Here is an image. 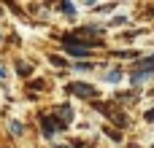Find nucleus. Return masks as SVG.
I'll use <instances>...</instances> for the list:
<instances>
[{"mask_svg": "<svg viewBox=\"0 0 154 148\" xmlns=\"http://www.w3.org/2000/svg\"><path fill=\"white\" fill-rule=\"evenodd\" d=\"M57 119H43V135H54L57 129H62V124H54Z\"/></svg>", "mask_w": 154, "mask_h": 148, "instance_id": "obj_2", "label": "nucleus"}, {"mask_svg": "<svg viewBox=\"0 0 154 148\" xmlns=\"http://www.w3.org/2000/svg\"><path fill=\"white\" fill-rule=\"evenodd\" d=\"M68 92L76 97H95V86H87V84H70Z\"/></svg>", "mask_w": 154, "mask_h": 148, "instance_id": "obj_1", "label": "nucleus"}, {"mask_svg": "<svg viewBox=\"0 0 154 148\" xmlns=\"http://www.w3.org/2000/svg\"><path fill=\"white\" fill-rule=\"evenodd\" d=\"M119 78H122V73H119V70H114V73H108V81H119Z\"/></svg>", "mask_w": 154, "mask_h": 148, "instance_id": "obj_3", "label": "nucleus"}]
</instances>
